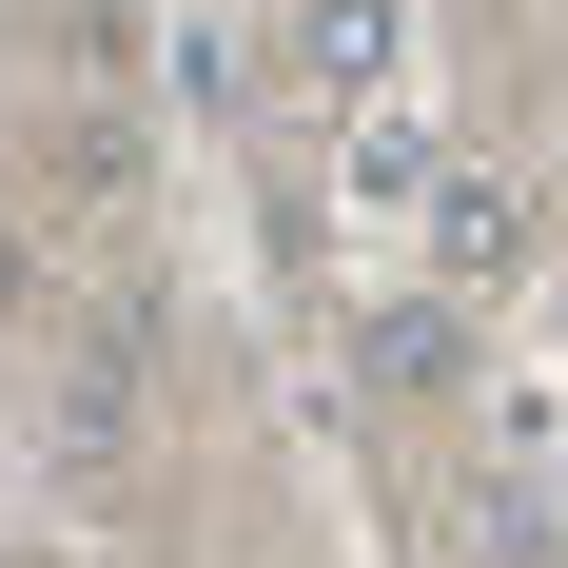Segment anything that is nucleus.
Returning a JSON list of instances; mask_svg holds the SVG:
<instances>
[{
    "mask_svg": "<svg viewBox=\"0 0 568 568\" xmlns=\"http://www.w3.org/2000/svg\"><path fill=\"white\" fill-rule=\"evenodd\" d=\"M275 59H294L334 118H373V99L412 79V0H294V40H275Z\"/></svg>",
    "mask_w": 568,
    "mask_h": 568,
    "instance_id": "f257e3e1",
    "label": "nucleus"
},
{
    "mask_svg": "<svg viewBox=\"0 0 568 568\" xmlns=\"http://www.w3.org/2000/svg\"><path fill=\"white\" fill-rule=\"evenodd\" d=\"M158 79H176V99H196V118H216V99H255V59H235V20H216V0L176 20V59H158Z\"/></svg>",
    "mask_w": 568,
    "mask_h": 568,
    "instance_id": "39448f33",
    "label": "nucleus"
},
{
    "mask_svg": "<svg viewBox=\"0 0 568 568\" xmlns=\"http://www.w3.org/2000/svg\"><path fill=\"white\" fill-rule=\"evenodd\" d=\"M353 373L373 393H470V294H373L353 314Z\"/></svg>",
    "mask_w": 568,
    "mask_h": 568,
    "instance_id": "f03ea898",
    "label": "nucleus"
},
{
    "mask_svg": "<svg viewBox=\"0 0 568 568\" xmlns=\"http://www.w3.org/2000/svg\"><path fill=\"white\" fill-rule=\"evenodd\" d=\"M412 216H432V294H490V275H529V196H510V176H432Z\"/></svg>",
    "mask_w": 568,
    "mask_h": 568,
    "instance_id": "7ed1b4c3",
    "label": "nucleus"
},
{
    "mask_svg": "<svg viewBox=\"0 0 568 568\" xmlns=\"http://www.w3.org/2000/svg\"><path fill=\"white\" fill-rule=\"evenodd\" d=\"M432 176H452V158H432V138H412V118H353V196H373V216H412V196H432Z\"/></svg>",
    "mask_w": 568,
    "mask_h": 568,
    "instance_id": "20e7f679",
    "label": "nucleus"
}]
</instances>
